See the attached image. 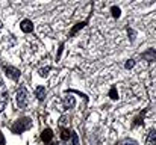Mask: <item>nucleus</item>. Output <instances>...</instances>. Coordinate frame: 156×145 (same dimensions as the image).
Listing matches in <instances>:
<instances>
[{
    "instance_id": "1",
    "label": "nucleus",
    "mask_w": 156,
    "mask_h": 145,
    "mask_svg": "<svg viewBox=\"0 0 156 145\" xmlns=\"http://www.w3.org/2000/svg\"><path fill=\"white\" fill-rule=\"evenodd\" d=\"M32 127V119L30 118H27V116H24V118H20V119H17L15 123H14V126H12V133H15V135H20V133H23V132H26V130H29Z\"/></svg>"
},
{
    "instance_id": "2",
    "label": "nucleus",
    "mask_w": 156,
    "mask_h": 145,
    "mask_svg": "<svg viewBox=\"0 0 156 145\" xmlns=\"http://www.w3.org/2000/svg\"><path fill=\"white\" fill-rule=\"evenodd\" d=\"M27 101H29L27 91H26V88L21 86V88L18 89V92H17V104H18L20 109H24V107L27 106Z\"/></svg>"
},
{
    "instance_id": "3",
    "label": "nucleus",
    "mask_w": 156,
    "mask_h": 145,
    "mask_svg": "<svg viewBox=\"0 0 156 145\" xmlns=\"http://www.w3.org/2000/svg\"><path fill=\"white\" fill-rule=\"evenodd\" d=\"M5 74H6V77H9L12 80L20 79V70H17L15 67H11V65H5Z\"/></svg>"
},
{
    "instance_id": "4",
    "label": "nucleus",
    "mask_w": 156,
    "mask_h": 145,
    "mask_svg": "<svg viewBox=\"0 0 156 145\" xmlns=\"http://www.w3.org/2000/svg\"><path fill=\"white\" fill-rule=\"evenodd\" d=\"M20 29H21L24 33H29V32L34 30V23H32L30 20H23V21L20 23Z\"/></svg>"
},
{
    "instance_id": "5",
    "label": "nucleus",
    "mask_w": 156,
    "mask_h": 145,
    "mask_svg": "<svg viewBox=\"0 0 156 145\" xmlns=\"http://www.w3.org/2000/svg\"><path fill=\"white\" fill-rule=\"evenodd\" d=\"M144 145H156V130L155 129H150V130H149L147 139H146V144Z\"/></svg>"
},
{
    "instance_id": "6",
    "label": "nucleus",
    "mask_w": 156,
    "mask_h": 145,
    "mask_svg": "<svg viewBox=\"0 0 156 145\" xmlns=\"http://www.w3.org/2000/svg\"><path fill=\"white\" fill-rule=\"evenodd\" d=\"M52 139H53V132L50 130V129H44V130L41 132V141L49 144Z\"/></svg>"
},
{
    "instance_id": "7",
    "label": "nucleus",
    "mask_w": 156,
    "mask_h": 145,
    "mask_svg": "<svg viewBox=\"0 0 156 145\" xmlns=\"http://www.w3.org/2000/svg\"><path fill=\"white\" fill-rule=\"evenodd\" d=\"M74 104H76V101L73 97L68 95L64 98V109H71V107H74Z\"/></svg>"
},
{
    "instance_id": "8",
    "label": "nucleus",
    "mask_w": 156,
    "mask_h": 145,
    "mask_svg": "<svg viewBox=\"0 0 156 145\" xmlns=\"http://www.w3.org/2000/svg\"><path fill=\"white\" fill-rule=\"evenodd\" d=\"M85 24H87V21H80V23H77V24H76V26L71 29V32H70V36H74V35H76V33H77L80 29H83V27H85Z\"/></svg>"
},
{
    "instance_id": "9",
    "label": "nucleus",
    "mask_w": 156,
    "mask_h": 145,
    "mask_svg": "<svg viewBox=\"0 0 156 145\" xmlns=\"http://www.w3.org/2000/svg\"><path fill=\"white\" fill-rule=\"evenodd\" d=\"M35 95H37L38 100H44V98H46V89H44V86H37Z\"/></svg>"
},
{
    "instance_id": "10",
    "label": "nucleus",
    "mask_w": 156,
    "mask_h": 145,
    "mask_svg": "<svg viewBox=\"0 0 156 145\" xmlns=\"http://www.w3.org/2000/svg\"><path fill=\"white\" fill-rule=\"evenodd\" d=\"M143 57H144L146 60H156V51L147 50L146 53H143Z\"/></svg>"
},
{
    "instance_id": "11",
    "label": "nucleus",
    "mask_w": 156,
    "mask_h": 145,
    "mask_svg": "<svg viewBox=\"0 0 156 145\" xmlns=\"http://www.w3.org/2000/svg\"><path fill=\"white\" fill-rule=\"evenodd\" d=\"M70 138H71V132H70L68 129L62 127V130H61V139H62V141H68Z\"/></svg>"
},
{
    "instance_id": "12",
    "label": "nucleus",
    "mask_w": 156,
    "mask_h": 145,
    "mask_svg": "<svg viewBox=\"0 0 156 145\" xmlns=\"http://www.w3.org/2000/svg\"><path fill=\"white\" fill-rule=\"evenodd\" d=\"M6 101H8V94H6V92H3V94H2V97H0V112L5 109Z\"/></svg>"
},
{
    "instance_id": "13",
    "label": "nucleus",
    "mask_w": 156,
    "mask_h": 145,
    "mask_svg": "<svg viewBox=\"0 0 156 145\" xmlns=\"http://www.w3.org/2000/svg\"><path fill=\"white\" fill-rule=\"evenodd\" d=\"M111 14H112V17H114V18H120L121 11H120V8H118V6H112V8H111Z\"/></svg>"
},
{
    "instance_id": "14",
    "label": "nucleus",
    "mask_w": 156,
    "mask_h": 145,
    "mask_svg": "<svg viewBox=\"0 0 156 145\" xmlns=\"http://www.w3.org/2000/svg\"><path fill=\"white\" fill-rule=\"evenodd\" d=\"M146 112H147V110H143V113H141V115H138V116L133 119V126H140V124H143V119H144Z\"/></svg>"
},
{
    "instance_id": "15",
    "label": "nucleus",
    "mask_w": 156,
    "mask_h": 145,
    "mask_svg": "<svg viewBox=\"0 0 156 145\" xmlns=\"http://www.w3.org/2000/svg\"><path fill=\"white\" fill-rule=\"evenodd\" d=\"M109 97H111V100H118V92H117V88H111V91H109Z\"/></svg>"
},
{
    "instance_id": "16",
    "label": "nucleus",
    "mask_w": 156,
    "mask_h": 145,
    "mask_svg": "<svg viewBox=\"0 0 156 145\" xmlns=\"http://www.w3.org/2000/svg\"><path fill=\"white\" fill-rule=\"evenodd\" d=\"M49 71H50V67H46V68H40L38 74H40L41 77H46V76L49 74Z\"/></svg>"
},
{
    "instance_id": "17",
    "label": "nucleus",
    "mask_w": 156,
    "mask_h": 145,
    "mask_svg": "<svg viewBox=\"0 0 156 145\" xmlns=\"http://www.w3.org/2000/svg\"><path fill=\"white\" fill-rule=\"evenodd\" d=\"M133 65H135V60H133V59H129V60L126 62V65H124V67H126L127 70H130V68H133Z\"/></svg>"
},
{
    "instance_id": "18",
    "label": "nucleus",
    "mask_w": 156,
    "mask_h": 145,
    "mask_svg": "<svg viewBox=\"0 0 156 145\" xmlns=\"http://www.w3.org/2000/svg\"><path fill=\"white\" fill-rule=\"evenodd\" d=\"M67 121H68V118H67V116H62V118H61V121H59V126H61V127H64V126L67 124Z\"/></svg>"
},
{
    "instance_id": "19",
    "label": "nucleus",
    "mask_w": 156,
    "mask_h": 145,
    "mask_svg": "<svg viewBox=\"0 0 156 145\" xmlns=\"http://www.w3.org/2000/svg\"><path fill=\"white\" fill-rule=\"evenodd\" d=\"M123 145H138V144H136L133 139H126V141L123 142Z\"/></svg>"
},
{
    "instance_id": "20",
    "label": "nucleus",
    "mask_w": 156,
    "mask_h": 145,
    "mask_svg": "<svg viewBox=\"0 0 156 145\" xmlns=\"http://www.w3.org/2000/svg\"><path fill=\"white\" fill-rule=\"evenodd\" d=\"M0 145H5V136L0 133Z\"/></svg>"
},
{
    "instance_id": "21",
    "label": "nucleus",
    "mask_w": 156,
    "mask_h": 145,
    "mask_svg": "<svg viewBox=\"0 0 156 145\" xmlns=\"http://www.w3.org/2000/svg\"><path fill=\"white\" fill-rule=\"evenodd\" d=\"M46 145H55V144H52V142H49V144H46Z\"/></svg>"
}]
</instances>
